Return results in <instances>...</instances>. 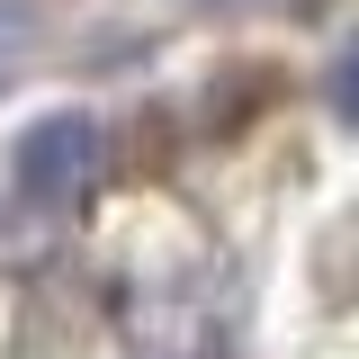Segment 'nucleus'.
I'll return each instance as SVG.
<instances>
[{
    "mask_svg": "<svg viewBox=\"0 0 359 359\" xmlns=\"http://www.w3.org/2000/svg\"><path fill=\"white\" fill-rule=\"evenodd\" d=\"M323 99H332V117H341V126L359 135V36L341 45V54H332V72H323Z\"/></svg>",
    "mask_w": 359,
    "mask_h": 359,
    "instance_id": "obj_2",
    "label": "nucleus"
},
{
    "mask_svg": "<svg viewBox=\"0 0 359 359\" xmlns=\"http://www.w3.org/2000/svg\"><path fill=\"white\" fill-rule=\"evenodd\" d=\"M99 171H108V126L90 108H54L9 144V189L27 207H72L99 189Z\"/></svg>",
    "mask_w": 359,
    "mask_h": 359,
    "instance_id": "obj_1",
    "label": "nucleus"
}]
</instances>
